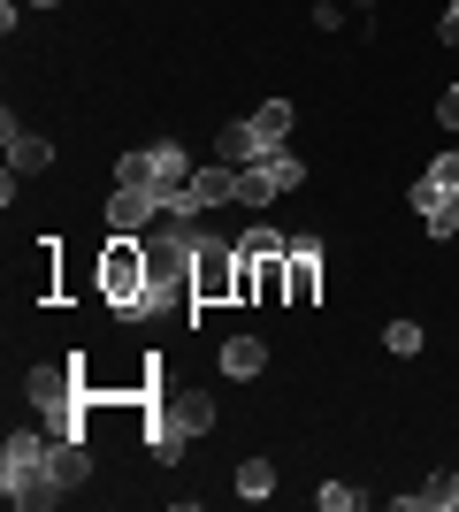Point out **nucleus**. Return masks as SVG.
I'll return each mask as SVG.
<instances>
[{"label": "nucleus", "mask_w": 459, "mask_h": 512, "mask_svg": "<svg viewBox=\"0 0 459 512\" xmlns=\"http://www.w3.org/2000/svg\"><path fill=\"white\" fill-rule=\"evenodd\" d=\"M383 344H391L398 360H414V352H421V321H391V329H383Z\"/></svg>", "instance_id": "obj_18"}, {"label": "nucleus", "mask_w": 459, "mask_h": 512, "mask_svg": "<svg viewBox=\"0 0 459 512\" xmlns=\"http://www.w3.org/2000/svg\"><path fill=\"white\" fill-rule=\"evenodd\" d=\"M100 291L123 321L146 314V237H115L108 253H100Z\"/></svg>", "instance_id": "obj_2"}, {"label": "nucleus", "mask_w": 459, "mask_h": 512, "mask_svg": "<svg viewBox=\"0 0 459 512\" xmlns=\"http://www.w3.org/2000/svg\"><path fill=\"white\" fill-rule=\"evenodd\" d=\"M146 451L161 459V467H176V459L192 451V436H184V428H169V421H146Z\"/></svg>", "instance_id": "obj_15"}, {"label": "nucleus", "mask_w": 459, "mask_h": 512, "mask_svg": "<svg viewBox=\"0 0 459 512\" xmlns=\"http://www.w3.org/2000/svg\"><path fill=\"white\" fill-rule=\"evenodd\" d=\"M299 184H306V161L291 146H276V153H261V161H245V169H238V199H245V207H268V199L299 192Z\"/></svg>", "instance_id": "obj_5"}, {"label": "nucleus", "mask_w": 459, "mask_h": 512, "mask_svg": "<svg viewBox=\"0 0 459 512\" xmlns=\"http://www.w3.org/2000/svg\"><path fill=\"white\" fill-rule=\"evenodd\" d=\"M238 299V245H222V237H199L192 253V314H207V306Z\"/></svg>", "instance_id": "obj_3"}, {"label": "nucleus", "mask_w": 459, "mask_h": 512, "mask_svg": "<svg viewBox=\"0 0 459 512\" xmlns=\"http://www.w3.org/2000/svg\"><path fill=\"white\" fill-rule=\"evenodd\" d=\"M115 184H153V176H146V153H123V161H115Z\"/></svg>", "instance_id": "obj_20"}, {"label": "nucleus", "mask_w": 459, "mask_h": 512, "mask_svg": "<svg viewBox=\"0 0 459 512\" xmlns=\"http://www.w3.org/2000/svg\"><path fill=\"white\" fill-rule=\"evenodd\" d=\"M444 46H459V0L444 8Z\"/></svg>", "instance_id": "obj_22"}, {"label": "nucleus", "mask_w": 459, "mask_h": 512, "mask_svg": "<svg viewBox=\"0 0 459 512\" xmlns=\"http://www.w3.org/2000/svg\"><path fill=\"white\" fill-rule=\"evenodd\" d=\"M261 367H268V344H261V337H230V344H222V375H238V383H253Z\"/></svg>", "instance_id": "obj_14"}, {"label": "nucleus", "mask_w": 459, "mask_h": 512, "mask_svg": "<svg viewBox=\"0 0 459 512\" xmlns=\"http://www.w3.org/2000/svg\"><path fill=\"white\" fill-rule=\"evenodd\" d=\"M31 8H54V0H31Z\"/></svg>", "instance_id": "obj_24"}, {"label": "nucleus", "mask_w": 459, "mask_h": 512, "mask_svg": "<svg viewBox=\"0 0 459 512\" xmlns=\"http://www.w3.org/2000/svg\"><path fill=\"white\" fill-rule=\"evenodd\" d=\"M452 505H459V467H452V474H429L421 490L398 497V512H452Z\"/></svg>", "instance_id": "obj_13"}, {"label": "nucleus", "mask_w": 459, "mask_h": 512, "mask_svg": "<svg viewBox=\"0 0 459 512\" xmlns=\"http://www.w3.org/2000/svg\"><path fill=\"white\" fill-rule=\"evenodd\" d=\"M437 123H459V85H444V100H437Z\"/></svg>", "instance_id": "obj_21"}, {"label": "nucleus", "mask_w": 459, "mask_h": 512, "mask_svg": "<svg viewBox=\"0 0 459 512\" xmlns=\"http://www.w3.org/2000/svg\"><path fill=\"white\" fill-rule=\"evenodd\" d=\"M238 497L245 505H268V497H276V467H268V459H245L238 467Z\"/></svg>", "instance_id": "obj_16"}, {"label": "nucleus", "mask_w": 459, "mask_h": 512, "mask_svg": "<svg viewBox=\"0 0 459 512\" xmlns=\"http://www.w3.org/2000/svg\"><path fill=\"white\" fill-rule=\"evenodd\" d=\"M452 192H459V146L429 161V176H421V184H414V214H429V207H437V199H452Z\"/></svg>", "instance_id": "obj_11"}, {"label": "nucleus", "mask_w": 459, "mask_h": 512, "mask_svg": "<svg viewBox=\"0 0 459 512\" xmlns=\"http://www.w3.org/2000/svg\"><path fill=\"white\" fill-rule=\"evenodd\" d=\"M54 482H62V497L92 482V451H85V436H54Z\"/></svg>", "instance_id": "obj_12"}, {"label": "nucleus", "mask_w": 459, "mask_h": 512, "mask_svg": "<svg viewBox=\"0 0 459 512\" xmlns=\"http://www.w3.org/2000/svg\"><path fill=\"white\" fill-rule=\"evenodd\" d=\"M314 505H322V512H360V490H352V482H322Z\"/></svg>", "instance_id": "obj_17"}, {"label": "nucleus", "mask_w": 459, "mask_h": 512, "mask_svg": "<svg viewBox=\"0 0 459 512\" xmlns=\"http://www.w3.org/2000/svg\"><path fill=\"white\" fill-rule=\"evenodd\" d=\"M31 406L54 436H85V406H77V375L69 367H31Z\"/></svg>", "instance_id": "obj_4"}, {"label": "nucleus", "mask_w": 459, "mask_h": 512, "mask_svg": "<svg viewBox=\"0 0 459 512\" xmlns=\"http://www.w3.org/2000/svg\"><path fill=\"white\" fill-rule=\"evenodd\" d=\"M322 299V237H291L284 245V306Z\"/></svg>", "instance_id": "obj_7"}, {"label": "nucleus", "mask_w": 459, "mask_h": 512, "mask_svg": "<svg viewBox=\"0 0 459 512\" xmlns=\"http://www.w3.org/2000/svg\"><path fill=\"white\" fill-rule=\"evenodd\" d=\"M161 207H169V192H161V184H115L108 230H115V237H146L153 222H161Z\"/></svg>", "instance_id": "obj_6"}, {"label": "nucleus", "mask_w": 459, "mask_h": 512, "mask_svg": "<svg viewBox=\"0 0 459 512\" xmlns=\"http://www.w3.org/2000/svg\"><path fill=\"white\" fill-rule=\"evenodd\" d=\"M138 153H146V176H153V184H161V192H184V184H192V153H184V146H176V138H153V146H138Z\"/></svg>", "instance_id": "obj_10"}, {"label": "nucleus", "mask_w": 459, "mask_h": 512, "mask_svg": "<svg viewBox=\"0 0 459 512\" xmlns=\"http://www.w3.org/2000/svg\"><path fill=\"white\" fill-rule=\"evenodd\" d=\"M0 497L16 512L62 505V482H54V428H16V436L0 444Z\"/></svg>", "instance_id": "obj_1"}, {"label": "nucleus", "mask_w": 459, "mask_h": 512, "mask_svg": "<svg viewBox=\"0 0 459 512\" xmlns=\"http://www.w3.org/2000/svg\"><path fill=\"white\" fill-rule=\"evenodd\" d=\"M153 421L184 428V436H207V428H215V398H207V390H169V383H161V398H153Z\"/></svg>", "instance_id": "obj_8"}, {"label": "nucleus", "mask_w": 459, "mask_h": 512, "mask_svg": "<svg viewBox=\"0 0 459 512\" xmlns=\"http://www.w3.org/2000/svg\"><path fill=\"white\" fill-rule=\"evenodd\" d=\"M0 138H8V169H16V176L54 169V138H46V130H23L16 115H8V123H0Z\"/></svg>", "instance_id": "obj_9"}, {"label": "nucleus", "mask_w": 459, "mask_h": 512, "mask_svg": "<svg viewBox=\"0 0 459 512\" xmlns=\"http://www.w3.org/2000/svg\"><path fill=\"white\" fill-rule=\"evenodd\" d=\"M444 207H452V237H459V192H452V199H444Z\"/></svg>", "instance_id": "obj_23"}, {"label": "nucleus", "mask_w": 459, "mask_h": 512, "mask_svg": "<svg viewBox=\"0 0 459 512\" xmlns=\"http://www.w3.org/2000/svg\"><path fill=\"white\" fill-rule=\"evenodd\" d=\"M238 245H245V253H284L291 237H276V230H268V222H261V230H245V237H238Z\"/></svg>", "instance_id": "obj_19"}]
</instances>
